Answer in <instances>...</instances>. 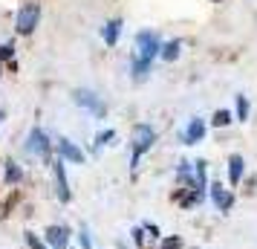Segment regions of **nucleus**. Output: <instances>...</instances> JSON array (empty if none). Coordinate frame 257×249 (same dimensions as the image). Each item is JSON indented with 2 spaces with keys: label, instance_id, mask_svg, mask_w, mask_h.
Here are the masks:
<instances>
[{
  "label": "nucleus",
  "instance_id": "1",
  "mask_svg": "<svg viewBox=\"0 0 257 249\" xmlns=\"http://www.w3.org/2000/svg\"><path fill=\"white\" fill-rule=\"evenodd\" d=\"M153 139H156V133H153L151 125H136V128H133V139H130V142H133V159H130V168H133V171L139 168V156L153 145Z\"/></svg>",
  "mask_w": 257,
  "mask_h": 249
},
{
  "label": "nucleus",
  "instance_id": "2",
  "mask_svg": "<svg viewBox=\"0 0 257 249\" xmlns=\"http://www.w3.org/2000/svg\"><path fill=\"white\" fill-rule=\"evenodd\" d=\"M72 102H75V105H81L84 110H90L95 119H104L107 116V105L93 93V90H84V87H81V90H72Z\"/></svg>",
  "mask_w": 257,
  "mask_h": 249
},
{
  "label": "nucleus",
  "instance_id": "3",
  "mask_svg": "<svg viewBox=\"0 0 257 249\" xmlns=\"http://www.w3.org/2000/svg\"><path fill=\"white\" fill-rule=\"evenodd\" d=\"M38 18H41V9H38V3H26L24 9L18 12L15 29H18L21 35H29V32H32V29L38 26Z\"/></svg>",
  "mask_w": 257,
  "mask_h": 249
},
{
  "label": "nucleus",
  "instance_id": "4",
  "mask_svg": "<svg viewBox=\"0 0 257 249\" xmlns=\"http://www.w3.org/2000/svg\"><path fill=\"white\" fill-rule=\"evenodd\" d=\"M136 49H139V58H148V61H151L153 55L162 49V44H159V35H156V32H151V29H148V32H139V35H136Z\"/></svg>",
  "mask_w": 257,
  "mask_h": 249
},
{
  "label": "nucleus",
  "instance_id": "5",
  "mask_svg": "<svg viewBox=\"0 0 257 249\" xmlns=\"http://www.w3.org/2000/svg\"><path fill=\"white\" fill-rule=\"evenodd\" d=\"M52 177H55V191H58L61 203H70V183H67V168H64V159H55L52 162Z\"/></svg>",
  "mask_w": 257,
  "mask_h": 249
},
{
  "label": "nucleus",
  "instance_id": "6",
  "mask_svg": "<svg viewBox=\"0 0 257 249\" xmlns=\"http://www.w3.org/2000/svg\"><path fill=\"white\" fill-rule=\"evenodd\" d=\"M26 151L29 154H41V156H49V136L41 128H32L29 139H26Z\"/></svg>",
  "mask_w": 257,
  "mask_h": 249
},
{
  "label": "nucleus",
  "instance_id": "7",
  "mask_svg": "<svg viewBox=\"0 0 257 249\" xmlns=\"http://www.w3.org/2000/svg\"><path fill=\"white\" fill-rule=\"evenodd\" d=\"M47 246L49 249H67L70 246V229L61 226V223L49 226L47 229Z\"/></svg>",
  "mask_w": 257,
  "mask_h": 249
},
{
  "label": "nucleus",
  "instance_id": "8",
  "mask_svg": "<svg viewBox=\"0 0 257 249\" xmlns=\"http://www.w3.org/2000/svg\"><path fill=\"white\" fill-rule=\"evenodd\" d=\"M55 145H58V154H61L64 162H70V159L75 162V165H81V162H84V151L75 142H70V139H58Z\"/></svg>",
  "mask_w": 257,
  "mask_h": 249
},
{
  "label": "nucleus",
  "instance_id": "9",
  "mask_svg": "<svg viewBox=\"0 0 257 249\" xmlns=\"http://www.w3.org/2000/svg\"><path fill=\"white\" fill-rule=\"evenodd\" d=\"M211 200H214V206H217L220 212H228L234 206V194L228 189H222L220 183H214V186H211Z\"/></svg>",
  "mask_w": 257,
  "mask_h": 249
},
{
  "label": "nucleus",
  "instance_id": "10",
  "mask_svg": "<svg viewBox=\"0 0 257 249\" xmlns=\"http://www.w3.org/2000/svg\"><path fill=\"white\" fill-rule=\"evenodd\" d=\"M202 136H205V122H202V119H191V125H188L185 133H182V142L197 145V142H202Z\"/></svg>",
  "mask_w": 257,
  "mask_h": 249
},
{
  "label": "nucleus",
  "instance_id": "11",
  "mask_svg": "<svg viewBox=\"0 0 257 249\" xmlns=\"http://www.w3.org/2000/svg\"><path fill=\"white\" fill-rule=\"evenodd\" d=\"M243 156L240 154H234L231 159H228V180H231V186H237L240 180H243Z\"/></svg>",
  "mask_w": 257,
  "mask_h": 249
},
{
  "label": "nucleus",
  "instance_id": "12",
  "mask_svg": "<svg viewBox=\"0 0 257 249\" xmlns=\"http://www.w3.org/2000/svg\"><path fill=\"white\" fill-rule=\"evenodd\" d=\"M104 44L107 47H116V41H118V35H121V21H110V24L104 26Z\"/></svg>",
  "mask_w": 257,
  "mask_h": 249
},
{
  "label": "nucleus",
  "instance_id": "13",
  "mask_svg": "<svg viewBox=\"0 0 257 249\" xmlns=\"http://www.w3.org/2000/svg\"><path fill=\"white\" fill-rule=\"evenodd\" d=\"M3 180H6L9 186H18V183L24 180V171H21V165H18L15 159H9V162H6V174H3Z\"/></svg>",
  "mask_w": 257,
  "mask_h": 249
},
{
  "label": "nucleus",
  "instance_id": "14",
  "mask_svg": "<svg viewBox=\"0 0 257 249\" xmlns=\"http://www.w3.org/2000/svg\"><path fill=\"white\" fill-rule=\"evenodd\" d=\"M179 52H182V41H168V44L159 49L162 61H176V58H179Z\"/></svg>",
  "mask_w": 257,
  "mask_h": 249
},
{
  "label": "nucleus",
  "instance_id": "15",
  "mask_svg": "<svg viewBox=\"0 0 257 249\" xmlns=\"http://www.w3.org/2000/svg\"><path fill=\"white\" fill-rule=\"evenodd\" d=\"M148 72H151V61L148 58H133V81H142V78H148Z\"/></svg>",
  "mask_w": 257,
  "mask_h": 249
},
{
  "label": "nucleus",
  "instance_id": "16",
  "mask_svg": "<svg viewBox=\"0 0 257 249\" xmlns=\"http://www.w3.org/2000/svg\"><path fill=\"white\" fill-rule=\"evenodd\" d=\"M231 113H228V110H217V113H214V116H211V125H214V128H225V125H231Z\"/></svg>",
  "mask_w": 257,
  "mask_h": 249
},
{
  "label": "nucleus",
  "instance_id": "17",
  "mask_svg": "<svg viewBox=\"0 0 257 249\" xmlns=\"http://www.w3.org/2000/svg\"><path fill=\"white\" fill-rule=\"evenodd\" d=\"M237 119H240V122L248 119V99H245V96H237Z\"/></svg>",
  "mask_w": 257,
  "mask_h": 249
},
{
  "label": "nucleus",
  "instance_id": "18",
  "mask_svg": "<svg viewBox=\"0 0 257 249\" xmlns=\"http://www.w3.org/2000/svg\"><path fill=\"white\" fill-rule=\"evenodd\" d=\"M24 237H26V246H29V249H49L47 243H44V240L35 235V232H26Z\"/></svg>",
  "mask_w": 257,
  "mask_h": 249
},
{
  "label": "nucleus",
  "instance_id": "19",
  "mask_svg": "<svg viewBox=\"0 0 257 249\" xmlns=\"http://www.w3.org/2000/svg\"><path fill=\"white\" fill-rule=\"evenodd\" d=\"M113 136H116V133H113V131H101V133H98V136H95V142H93V151H98V148H104V145L110 142Z\"/></svg>",
  "mask_w": 257,
  "mask_h": 249
},
{
  "label": "nucleus",
  "instance_id": "20",
  "mask_svg": "<svg viewBox=\"0 0 257 249\" xmlns=\"http://www.w3.org/2000/svg\"><path fill=\"white\" fill-rule=\"evenodd\" d=\"M162 249H182V237L179 235H168L162 240Z\"/></svg>",
  "mask_w": 257,
  "mask_h": 249
},
{
  "label": "nucleus",
  "instance_id": "21",
  "mask_svg": "<svg viewBox=\"0 0 257 249\" xmlns=\"http://www.w3.org/2000/svg\"><path fill=\"white\" fill-rule=\"evenodd\" d=\"M78 240H81L84 249H93V240H90V232H87V226H81V232H78Z\"/></svg>",
  "mask_w": 257,
  "mask_h": 249
},
{
  "label": "nucleus",
  "instance_id": "22",
  "mask_svg": "<svg viewBox=\"0 0 257 249\" xmlns=\"http://www.w3.org/2000/svg\"><path fill=\"white\" fill-rule=\"evenodd\" d=\"M12 44H3V47H0V61H9V58H12Z\"/></svg>",
  "mask_w": 257,
  "mask_h": 249
},
{
  "label": "nucleus",
  "instance_id": "23",
  "mask_svg": "<svg viewBox=\"0 0 257 249\" xmlns=\"http://www.w3.org/2000/svg\"><path fill=\"white\" fill-rule=\"evenodd\" d=\"M142 240H145V237H142V226H136V229H133V243L142 246Z\"/></svg>",
  "mask_w": 257,
  "mask_h": 249
},
{
  "label": "nucleus",
  "instance_id": "24",
  "mask_svg": "<svg viewBox=\"0 0 257 249\" xmlns=\"http://www.w3.org/2000/svg\"><path fill=\"white\" fill-rule=\"evenodd\" d=\"M3 119H6V113H3V110H0V122H3Z\"/></svg>",
  "mask_w": 257,
  "mask_h": 249
},
{
  "label": "nucleus",
  "instance_id": "25",
  "mask_svg": "<svg viewBox=\"0 0 257 249\" xmlns=\"http://www.w3.org/2000/svg\"><path fill=\"white\" fill-rule=\"evenodd\" d=\"M118 249H127V246H124V243H118Z\"/></svg>",
  "mask_w": 257,
  "mask_h": 249
}]
</instances>
